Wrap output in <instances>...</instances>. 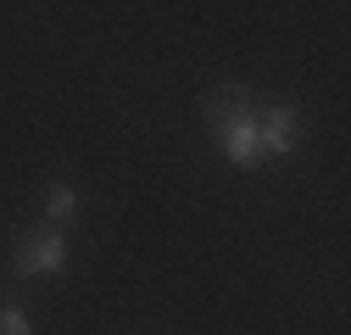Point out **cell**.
I'll use <instances>...</instances> for the list:
<instances>
[{"instance_id":"1","label":"cell","mask_w":351,"mask_h":335,"mask_svg":"<svg viewBox=\"0 0 351 335\" xmlns=\"http://www.w3.org/2000/svg\"><path fill=\"white\" fill-rule=\"evenodd\" d=\"M62 268H67V235H62L56 224L28 229V235L17 240V251H12V274H23V279H51V274H62Z\"/></svg>"},{"instance_id":"2","label":"cell","mask_w":351,"mask_h":335,"mask_svg":"<svg viewBox=\"0 0 351 335\" xmlns=\"http://www.w3.org/2000/svg\"><path fill=\"white\" fill-rule=\"evenodd\" d=\"M256 135H262V157H295L306 129H301V112L290 101L279 106H256Z\"/></svg>"},{"instance_id":"3","label":"cell","mask_w":351,"mask_h":335,"mask_svg":"<svg viewBox=\"0 0 351 335\" xmlns=\"http://www.w3.org/2000/svg\"><path fill=\"white\" fill-rule=\"evenodd\" d=\"M212 140H217V151H223L234 168H256V162H262L256 106H251V112H240V117H229V123H217V129H212Z\"/></svg>"},{"instance_id":"4","label":"cell","mask_w":351,"mask_h":335,"mask_svg":"<svg viewBox=\"0 0 351 335\" xmlns=\"http://www.w3.org/2000/svg\"><path fill=\"white\" fill-rule=\"evenodd\" d=\"M251 106H262L240 78H223V84H212V90L201 95V117H206V129H217V123H229V117H240V112H251Z\"/></svg>"},{"instance_id":"5","label":"cell","mask_w":351,"mask_h":335,"mask_svg":"<svg viewBox=\"0 0 351 335\" xmlns=\"http://www.w3.org/2000/svg\"><path fill=\"white\" fill-rule=\"evenodd\" d=\"M39 207H45V224L62 229V224L78 218V190H73V185H51L45 196H39Z\"/></svg>"},{"instance_id":"6","label":"cell","mask_w":351,"mask_h":335,"mask_svg":"<svg viewBox=\"0 0 351 335\" xmlns=\"http://www.w3.org/2000/svg\"><path fill=\"white\" fill-rule=\"evenodd\" d=\"M0 335H34L28 308H17V302H6V308H0Z\"/></svg>"}]
</instances>
